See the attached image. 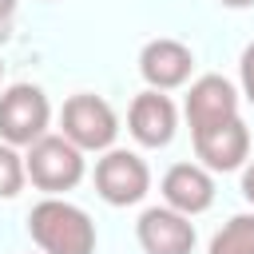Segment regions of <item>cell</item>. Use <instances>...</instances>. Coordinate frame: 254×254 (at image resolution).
<instances>
[{
  "mask_svg": "<svg viewBox=\"0 0 254 254\" xmlns=\"http://www.w3.org/2000/svg\"><path fill=\"white\" fill-rule=\"evenodd\" d=\"M28 234L44 254H95V222L67 198H40L28 214Z\"/></svg>",
  "mask_w": 254,
  "mask_h": 254,
  "instance_id": "6da1fadb",
  "label": "cell"
},
{
  "mask_svg": "<svg viewBox=\"0 0 254 254\" xmlns=\"http://www.w3.org/2000/svg\"><path fill=\"white\" fill-rule=\"evenodd\" d=\"M83 171H87V163H83V151L79 147H71L64 135H44V139H36L32 147H28V155H24V175H28V183L36 187V190H44V194H64V190H75L79 183H83Z\"/></svg>",
  "mask_w": 254,
  "mask_h": 254,
  "instance_id": "7a4b0ae2",
  "label": "cell"
},
{
  "mask_svg": "<svg viewBox=\"0 0 254 254\" xmlns=\"http://www.w3.org/2000/svg\"><path fill=\"white\" fill-rule=\"evenodd\" d=\"M60 135L79 151H111L119 135V115L111 111L103 95L75 91L60 111Z\"/></svg>",
  "mask_w": 254,
  "mask_h": 254,
  "instance_id": "3957f363",
  "label": "cell"
},
{
  "mask_svg": "<svg viewBox=\"0 0 254 254\" xmlns=\"http://www.w3.org/2000/svg\"><path fill=\"white\" fill-rule=\"evenodd\" d=\"M52 103L36 83H12L0 91V143L8 147H32L48 135Z\"/></svg>",
  "mask_w": 254,
  "mask_h": 254,
  "instance_id": "277c9868",
  "label": "cell"
},
{
  "mask_svg": "<svg viewBox=\"0 0 254 254\" xmlns=\"http://www.w3.org/2000/svg\"><path fill=\"white\" fill-rule=\"evenodd\" d=\"M95 190L107 206H135L151 190V167L135 151L111 147L103 159H95Z\"/></svg>",
  "mask_w": 254,
  "mask_h": 254,
  "instance_id": "5b68a950",
  "label": "cell"
},
{
  "mask_svg": "<svg viewBox=\"0 0 254 254\" xmlns=\"http://www.w3.org/2000/svg\"><path fill=\"white\" fill-rule=\"evenodd\" d=\"M183 111H187L190 135L210 131L218 123H230V119H238V87L226 75H198L187 91Z\"/></svg>",
  "mask_w": 254,
  "mask_h": 254,
  "instance_id": "8992f818",
  "label": "cell"
},
{
  "mask_svg": "<svg viewBox=\"0 0 254 254\" xmlns=\"http://www.w3.org/2000/svg\"><path fill=\"white\" fill-rule=\"evenodd\" d=\"M190 71H194V52L171 36L147 40L139 52V75L147 79L151 91H175L190 79Z\"/></svg>",
  "mask_w": 254,
  "mask_h": 254,
  "instance_id": "52a82bcc",
  "label": "cell"
},
{
  "mask_svg": "<svg viewBox=\"0 0 254 254\" xmlns=\"http://www.w3.org/2000/svg\"><path fill=\"white\" fill-rule=\"evenodd\" d=\"M127 131L139 147H167L179 131V107L167 91H139L127 111Z\"/></svg>",
  "mask_w": 254,
  "mask_h": 254,
  "instance_id": "ba28073f",
  "label": "cell"
},
{
  "mask_svg": "<svg viewBox=\"0 0 254 254\" xmlns=\"http://www.w3.org/2000/svg\"><path fill=\"white\" fill-rule=\"evenodd\" d=\"M143 254H190L194 250V222L171 206H151L135 222Z\"/></svg>",
  "mask_w": 254,
  "mask_h": 254,
  "instance_id": "9c48e42d",
  "label": "cell"
},
{
  "mask_svg": "<svg viewBox=\"0 0 254 254\" xmlns=\"http://www.w3.org/2000/svg\"><path fill=\"white\" fill-rule=\"evenodd\" d=\"M190 139H194V155L202 159L198 167H206V171H222L226 175V171L246 167V159H250V131H246L242 115L230 119V123H218L210 131H198Z\"/></svg>",
  "mask_w": 254,
  "mask_h": 254,
  "instance_id": "30bf717a",
  "label": "cell"
},
{
  "mask_svg": "<svg viewBox=\"0 0 254 254\" xmlns=\"http://www.w3.org/2000/svg\"><path fill=\"white\" fill-rule=\"evenodd\" d=\"M214 202V179L206 167L198 163H175L167 175H163V206L194 218L202 210H210Z\"/></svg>",
  "mask_w": 254,
  "mask_h": 254,
  "instance_id": "8fae6325",
  "label": "cell"
},
{
  "mask_svg": "<svg viewBox=\"0 0 254 254\" xmlns=\"http://www.w3.org/2000/svg\"><path fill=\"white\" fill-rule=\"evenodd\" d=\"M206 254H254V214H234L210 238Z\"/></svg>",
  "mask_w": 254,
  "mask_h": 254,
  "instance_id": "7c38bea8",
  "label": "cell"
},
{
  "mask_svg": "<svg viewBox=\"0 0 254 254\" xmlns=\"http://www.w3.org/2000/svg\"><path fill=\"white\" fill-rule=\"evenodd\" d=\"M28 175H24V155L8 143H0V198H16L24 190Z\"/></svg>",
  "mask_w": 254,
  "mask_h": 254,
  "instance_id": "4fadbf2b",
  "label": "cell"
},
{
  "mask_svg": "<svg viewBox=\"0 0 254 254\" xmlns=\"http://www.w3.org/2000/svg\"><path fill=\"white\" fill-rule=\"evenodd\" d=\"M238 79H242V95L254 103V44H246V52L238 60Z\"/></svg>",
  "mask_w": 254,
  "mask_h": 254,
  "instance_id": "5bb4252c",
  "label": "cell"
},
{
  "mask_svg": "<svg viewBox=\"0 0 254 254\" xmlns=\"http://www.w3.org/2000/svg\"><path fill=\"white\" fill-rule=\"evenodd\" d=\"M12 28H16V0H0V44L12 40Z\"/></svg>",
  "mask_w": 254,
  "mask_h": 254,
  "instance_id": "9a60e30c",
  "label": "cell"
},
{
  "mask_svg": "<svg viewBox=\"0 0 254 254\" xmlns=\"http://www.w3.org/2000/svg\"><path fill=\"white\" fill-rule=\"evenodd\" d=\"M242 198H246V202L254 206V159H250V163L242 167Z\"/></svg>",
  "mask_w": 254,
  "mask_h": 254,
  "instance_id": "2e32d148",
  "label": "cell"
},
{
  "mask_svg": "<svg viewBox=\"0 0 254 254\" xmlns=\"http://www.w3.org/2000/svg\"><path fill=\"white\" fill-rule=\"evenodd\" d=\"M222 8H254V0H218Z\"/></svg>",
  "mask_w": 254,
  "mask_h": 254,
  "instance_id": "e0dca14e",
  "label": "cell"
},
{
  "mask_svg": "<svg viewBox=\"0 0 254 254\" xmlns=\"http://www.w3.org/2000/svg\"><path fill=\"white\" fill-rule=\"evenodd\" d=\"M0 79H4V60H0Z\"/></svg>",
  "mask_w": 254,
  "mask_h": 254,
  "instance_id": "ac0fdd59",
  "label": "cell"
}]
</instances>
